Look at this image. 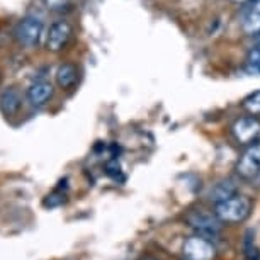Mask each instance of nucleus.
Here are the masks:
<instances>
[{"instance_id": "4", "label": "nucleus", "mask_w": 260, "mask_h": 260, "mask_svg": "<svg viewBox=\"0 0 260 260\" xmlns=\"http://www.w3.org/2000/svg\"><path fill=\"white\" fill-rule=\"evenodd\" d=\"M72 34H73V27L70 22L56 21L55 24H51L50 31L46 34V50L51 53L61 51L68 45Z\"/></svg>"}, {"instance_id": "3", "label": "nucleus", "mask_w": 260, "mask_h": 260, "mask_svg": "<svg viewBox=\"0 0 260 260\" xmlns=\"http://www.w3.org/2000/svg\"><path fill=\"white\" fill-rule=\"evenodd\" d=\"M187 221L198 232L199 237L204 238H213L221 232V219L216 214L213 216L209 213H204V211H196V213L189 214Z\"/></svg>"}, {"instance_id": "2", "label": "nucleus", "mask_w": 260, "mask_h": 260, "mask_svg": "<svg viewBox=\"0 0 260 260\" xmlns=\"http://www.w3.org/2000/svg\"><path fill=\"white\" fill-rule=\"evenodd\" d=\"M41 36H43V21L36 16L24 17L16 27V38L19 45H22L24 48L38 46Z\"/></svg>"}, {"instance_id": "11", "label": "nucleus", "mask_w": 260, "mask_h": 260, "mask_svg": "<svg viewBox=\"0 0 260 260\" xmlns=\"http://www.w3.org/2000/svg\"><path fill=\"white\" fill-rule=\"evenodd\" d=\"M243 31L253 36L260 32V0H255L243 19Z\"/></svg>"}, {"instance_id": "8", "label": "nucleus", "mask_w": 260, "mask_h": 260, "mask_svg": "<svg viewBox=\"0 0 260 260\" xmlns=\"http://www.w3.org/2000/svg\"><path fill=\"white\" fill-rule=\"evenodd\" d=\"M53 94H55V89H53V85L50 82L46 80H38L29 85L27 89V101L29 104L32 107H45L48 102L53 99Z\"/></svg>"}, {"instance_id": "18", "label": "nucleus", "mask_w": 260, "mask_h": 260, "mask_svg": "<svg viewBox=\"0 0 260 260\" xmlns=\"http://www.w3.org/2000/svg\"><path fill=\"white\" fill-rule=\"evenodd\" d=\"M0 82H2V73H0Z\"/></svg>"}, {"instance_id": "5", "label": "nucleus", "mask_w": 260, "mask_h": 260, "mask_svg": "<svg viewBox=\"0 0 260 260\" xmlns=\"http://www.w3.org/2000/svg\"><path fill=\"white\" fill-rule=\"evenodd\" d=\"M184 255L189 260H213L216 257V248L208 238L198 235V237L185 240Z\"/></svg>"}, {"instance_id": "13", "label": "nucleus", "mask_w": 260, "mask_h": 260, "mask_svg": "<svg viewBox=\"0 0 260 260\" xmlns=\"http://www.w3.org/2000/svg\"><path fill=\"white\" fill-rule=\"evenodd\" d=\"M245 68H247L250 75H260V41L248 51Z\"/></svg>"}, {"instance_id": "1", "label": "nucleus", "mask_w": 260, "mask_h": 260, "mask_svg": "<svg viewBox=\"0 0 260 260\" xmlns=\"http://www.w3.org/2000/svg\"><path fill=\"white\" fill-rule=\"evenodd\" d=\"M250 209H252V203H250V199L245 198V196L235 194L233 198L216 203L214 214L218 216L221 221L240 223V221H243V219L248 218Z\"/></svg>"}, {"instance_id": "9", "label": "nucleus", "mask_w": 260, "mask_h": 260, "mask_svg": "<svg viewBox=\"0 0 260 260\" xmlns=\"http://www.w3.org/2000/svg\"><path fill=\"white\" fill-rule=\"evenodd\" d=\"M22 106V97L16 87H7L6 90L0 94V111L6 116L17 114Z\"/></svg>"}, {"instance_id": "17", "label": "nucleus", "mask_w": 260, "mask_h": 260, "mask_svg": "<svg viewBox=\"0 0 260 260\" xmlns=\"http://www.w3.org/2000/svg\"><path fill=\"white\" fill-rule=\"evenodd\" d=\"M232 2H237V4H242V2H247V0H232Z\"/></svg>"}, {"instance_id": "7", "label": "nucleus", "mask_w": 260, "mask_h": 260, "mask_svg": "<svg viewBox=\"0 0 260 260\" xmlns=\"http://www.w3.org/2000/svg\"><path fill=\"white\" fill-rule=\"evenodd\" d=\"M233 135L240 143L248 145L260 135V121L255 116L242 117L233 124Z\"/></svg>"}, {"instance_id": "16", "label": "nucleus", "mask_w": 260, "mask_h": 260, "mask_svg": "<svg viewBox=\"0 0 260 260\" xmlns=\"http://www.w3.org/2000/svg\"><path fill=\"white\" fill-rule=\"evenodd\" d=\"M106 172H107V175H111L112 179H117V175L121 174V169H119V164L114 160V161H111V164H107L106 167Z\"/></svg>"}, {"instance_id": "10", "label": "nucleus", "mask_w": 260, "mask_h": 260, "mask_svg": "<svg viewBox=\"0 0 260 260\" xmlns=\"http://www.w3.org/2000/svg\"><path fill=\"white\" fill-rule=\"evenodd\" d=\"M55 78H56V83L60 89H63V90L72 89V87L77 83V78H78L77 67L73 65V63H63V65L58 67Z\"/></svg>"}, {"instance_id": "6", "label": "nucleus", "mask_w": 260, "mask_h": 260, "mask_svg": "<svg viewBox=\"0 0 260 260\" xmlns=\"http://www.w3.org/2000/svg\"><path fill=\"white\" fill-rule=\"evenodd\" d=\"M238 174L243 179H255L260 174V143L252 145L245 151L237 165Z\"/></svg>"}, {"instance_id": "14", "label": "nucleus", "mask_w": 260, "mask_h": 260, "mask_svg": "<svg viewBox=\"0 0 260 260\" xmlns=\"http://www.w3.org/2000/svg\"><path fill=\"white\" fill-rule=\"evenodd\" d=\"M243 107L252 116H258L260 114V90L255 92L252 95H248L247 99L243 101Z\"/></svg>"}, {"instance_id": "15", "label": "nucleus", "mask_w": 260, "mask_h": 260, "mask_svg": "<svg viewBox=\"0 0 260 260\" xmlns=\"http://www.w3.org/2000/svg\"><path fill=\"white\" fill-rule=\"evenodd\" d=\"M70 0H45V6L51 11H58V9H63Z\"/></svg>"}, {"instance_id": "12", "label": "nucleus", "mask_w": 260, "mask_h": 260, "mask_svg": "<svg viewBox=\"0 0 260 260\" xmlns=\"http://www.w3.org/2000/svg\"><path fill=\"white\" fill-rule=\"evenodd\" d=\"M237 194V185H235L232 180H221L218 182L211 190V199L219 203V201H224V199H230Z\"/></svg>"}]
</instances>
